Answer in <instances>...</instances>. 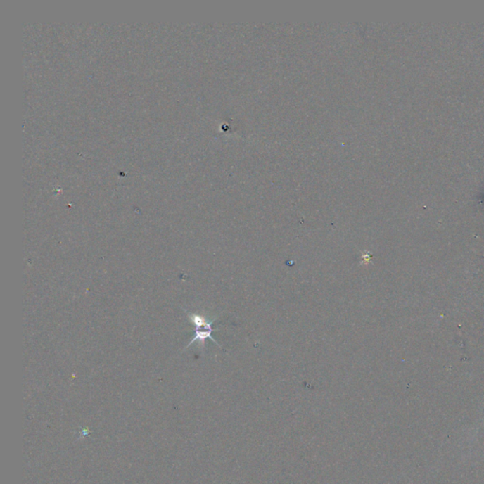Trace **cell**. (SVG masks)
<instances>
[{
  "label": "cell",
  "instance_id": "1",
  "mask_svg": "<svg viewBox=\"0 0 484 484\" xmlns=\"http://www.w3.org/2000/svg\"><path fill=\"white\" fill-rule=\"evenodd\" d=\"M188 316L189 320L194 324L195 333L193 339L189 342L186 348H189V346L193 345L194 343L198 342L200 343V345L202 346V349H203V348H205V340L208 339H210L212 342L215 343L217 345L221 348L219 343L212 337V333L214 331L213 326H213L216 319L209 320L205 316L199 314V313L188 312Z\"/></svg>",
  "mask_w": 484,
  "mask_h": 484
}]
</instances>
